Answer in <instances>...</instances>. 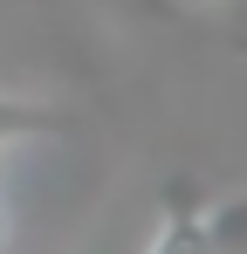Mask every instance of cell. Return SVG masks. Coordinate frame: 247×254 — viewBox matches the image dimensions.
Listing matches in <instances>:
<instances>
[{
  "mask_svg": "<svg viewBox=\"0 0 247 254\" xmlns=\"http://www.w3.org/2000/svg\"><path fill=\"white\" fill-rule=\"evenodd\" d=\"M144 254H206L192 192H172V199H165V220H158V234H151V248H144Z\"/></svg>",
  "mask_w": 247,
  "mask_h": 254,
  "instance_id": "6da1fadb",
  "label": "cell"
},
{
  "mask_svg": "<svg viewBox=\"0 0 247 254\" xmlns=\"http://www.w3.org/2000/svg\"><path fill=\"white\" fill-rule=\"evenodd\" d=\"M199 234H206V254H247V192L199 206Z\"/></svg>",
  "mask_w": 247,
  "mask_h": 254,
  "instance_id": "7a4b0ae2",
  "label": "cell"
},
{
  "mask_svg": "<svg viewBox=\"0 0 247 254\" xmlns=\"http://www.w3.org/2000/svg\"><path fill=\"white\" fill-rule=\"evenodd\" d=\"M69 117L48 110V103H28V96H0V144H21V137H48Z\"/></svg>",
  "mask_w": 247,
  "mask_h": 254,
  "instance_id": "3957f363",
  "label": "cell"
},
{
  "mask_svg": "<svg viewBox=\"0 0 247 254\" xmlns=\"http://www.w3.org/2000/svg\"><path fill=\"white\" fill-rule=\"evenodd\" d=\"M7 241H14V213H7V199H0V254H7Z\"/></svg>",
  "mask_w": 247,
  "mask_h": 254,
  "instance_id": "277c9868",
  "label": "cell"
},
{
  "mask_svg": "<svg viewBox=\"0 0 247 254\" xmlns=\"http://www.w3.org/2000/svg\"><path fill=\"white\" fill-rule=\"evenodd\" d=\"M206 7H227V0H206Z\"/></svg>",
  "mask_w": 247,
  "mask_h": 254,
  "instance_id": "5b68a950",
  "label": "cell"
},
{
  "mask_svg": "<svg viewBox=\"0 0 247 254\" xmlns=\"http://www.w3.org/2000/svg\"><path fill=\"white\" fill-rule=\"evenodd\" d=\"M241 55H247V35H241Z\"/></svg>",
  "mask_w": 247,
  "mask_h": 254,
  "instance_id": "8992f818",
  "label": "cell"
}]
</instances>
